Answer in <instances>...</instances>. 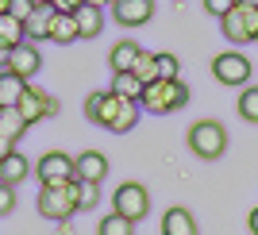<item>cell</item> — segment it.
Here are the masks:
<instances>
[{"label": "cell", "mask_w": 258, "mask_h": 235, "mask_svg": "<svg viewBox=\"0 0 258 235\" xmlns=\"http://www.w3.org/2000/svg\"><path fill=\"white\" fill-rule=\"evenodd\" d=\"M0 43L12 46V50H16L20 43H27V31H23V23L16 20V16H8V12L0 16Z\"/></svg>", "instance_id": "ffe728a7"}, {"label": "cell", "mask_w": 258, "mask_h": 235, "mask_svg": "<svg viewBox=\"0 0 258 235\" xmlns=\"http://www.w3.org/2000/svg\"><path fill=\"white\" fill-rule=\"evenodd\" d=\"M74 166H77V173H74V182H93V185H100L108 178V154H100V150H81L74 158Z\"/></svg>", "instance_id": "30bf717a"}, {"label": "cell", "mask_w": 258, "mask_h": 235, "mask_svg": "<svg viewBox=\"0 0 258 235\" xmlns=\"http://www.w3.org/2000/svg\"><path fill=\"white\" fill-rule=\"evenodd\" d=\"M89 0H50L54 12H62V16H77V8H85Z\"/></svg>", "instance_id": "4dcf8cb0"}, {"label": "cell", "mask_w": 258, "mask_h": 235, "mask_svg": "<svg viewBox=\"0 0 258 235\" xmlns=\"http://www.w3.org/2000/svg\"><path fill=\"white\" fill-rule=\"evenodd\" d=\"M112 16H116L119 27H143V23H151V16H154V0H116V4H112Z\"/></svg>", "instance_id": "9c48e42d"}, {"label": "cell", "mask_w": 258, "mask_h": 235, "mask_svg": "<svg viewBox=\"0 0 258 235\" xmlns=\"http://www.w3.org/2000/svg\"><path fill=\"white\" fill-rule=\"evenodd\" d=\"M8 70L16 77H23V81L35 77L39 70H43V54H39V46H35V43H20L16 50H12V58H8Z\"/></svg>", "instance_id": "8fae6325"}, {"label": "cell", "mask_w": 258, "mask_h": 235, "mask_svg": "<svg viewBox=\"0 0 258 235\" xmlns=\"http://www.w3.org/2000/svg\"><path fill=\"white\" fill-rule=\"evenodd\" d=\"M250 74H254V70H250V58L239 54V50H224V54L212 58V77L227 89H247Z\"/></svg>", "instance_id": "277c9868"}, {"label": "cell", "mask_w": 258, "mask_h": 235, "mask_svg": "<svg viewBox=\"0 0 258 235\" xmlns=\"http://www.w3.org/2000/svg\"><path fill=\"white\" fill-rule=\"evenodd\" d=\"M39 4H50V0H39Z\"/></svg>", "instance_id": "f35d334b"}, {"label": "cell", "mask_w": 258, "mask_h": 235, "mask_svg": "<svg viewBox=\"0 0 258 235\" xmlns=\"http://www.w3.org/2000/svg\"><path fill=\"white\" fill-rule=\"evenodd\" d=\"M74 193H77V212L97 208V201H100V185H93V182H74Z\"/></svg>", "instance_id": "cb8c5ba5"}, {"label": "cell", "mask_w": 258, "mask_h": 235, "mask_svg": "<svg viewBox=\"0 0 258 235\" xmlns=\"http://www.w3.org/2000/svg\"><path fill=\"white\" fill-rule=\"evenodd\" d=\"M162 235H201L197 216L189 212V208H166V216H162Z\"/></svg>", "instance_id": "4fadbf2b"}, {"label": "cell", "mask_w": 258, "mask_h": 235, "mask_svg": "<svg viewBox=\"0 0 258 235\" xmlns=\"http://www.w3.org/2000/svg\"><path fill=\"white\" fill-rule=\"evenodd\" d=\"M239 116L247 124H258V85H247L239 93Z\"/></svg>", "instance_id": "484cf974"}, {"label": "cell", "mask_w": 258, "mask_h": 235, "mask_svg": "<svg viewBox=\"0 0 258 235\" xmlns=\"http://www.w3.org/2000/svg\"><path fill=\"white\" fill-rule=\"evenodd\" d=\"M254 43H258V35H254Z\"/></svg>", "instance_id": "ab89813d"}, {"label": "cell", "mask_w": 258, "mask_h": 235, "mask_svg": "<svg viewBox=\"0 0 258 235\" xmlns=\"http://www.w3.org/2000/svg\"><path fill=\"white\" fill-rule=\"evenodd\" d=\"M50 20H54V8H50V4H39V8L31 12V20L23 23L27 43H46V35H50Z\"/></svg>", "instance_id": "e0dca14e"}, {"label": "cell", "mask_w": 258, "mask_h": 235, "mask_svg": "<svg viewBox=\"0 0 258 235\" xmlns=\"http://www.w3.org/2000/svg\"><path fill=\"white\" fill-rule=\"evenodd\" d=\"M247 227H250V235H258V208H250V216H247Z\"/></svg>", "instance_id": "836d02e7"}, {"label": "cell", "mask_w": 258, "mask_h": 235, "mask_svg": "<svg viewBox=\"0 0 258 235\" xmlns=\"http://www.w3.org/2000/svg\"><path fill=\"white\" fill-rule=\"evenodd\" d=\"M81 35H77V20L74 16H62V12H54L50 20V35H46V43H58V46H70L77 43Z\"/></svg>", "instance_id": "ac0fdd59"}, {"label": "cell", "mask_w": 258, "mask_h": 235, "mask_svg": "<svg viewBox=\"0 0 258 235\" xmlns=\"http://www.w3.org/2000/svg\"><path fill=\"white\" fill-rule=\"evenodd\" d=\"M112 212L123 216V220H131V224H139L143 216L151 212V193H147V185L123 182L116 189V197H112Z\"/></svg>", "instance_id": "5b68a950"}, {"label": "cell", "mask_w": 258, "mask_h": 235, "mask_svg": "<svg viewBox=\"0 0 258 235\" xmlns=\"http://www.w3.org/2000/svg\"><path fill=\"white\" fill-rule=\"evenodd\" d=\"M77 35L81 39H97L100 31H104V8H97V4H85V8H77Z\"/></svg>", "instance_id": "2e32d148"}, {"label": "cell", "mask_w": 258, "mask_h": 235, "mask_svg": "<svg viewBox=\"0 0 258 235\" xmlns=\"http://www.w3.org/2000/svg\"><path fill=\"white\" fill-rule=\"evenodd\" d=\"M12 212H16V189L0 182V216H12Z\"/></svg>", "instance_id": "f546056e"}, {"label": "cell", "mask_w": 258, "mask_h": 235, "mask_svg": "<svg viewBox=\"0 0 258 235\" xmlns=\"http://www.w3.org/2000/svg\"><path fill=\"white\" fill-rule=\"evenodd\" d=\"M12 150H16V143H12V139H4V135H0V162H4V158H8V154H12Z\"/></svg>", "instance_id": "d6a6232c"}, {"label": "cell", "mask_w": 258, "mask_h": 235, "mask_svg": "<svg viewBox=\"0 0 258 235\" xmlns=\"http://www.w3.org/2000/svg\"><path fill=\"white\" fill-rule=\"evenodd\" d=\"M220 31H224L227 43H254V35L247 27V16H243V4H235L227 16H220Z\"/></svg>", "instance_id": "7c38bea8"}, {"label": "cell", "mask_w": 258, "mask_h": 235, "mask_svg": "<svg viewBox=\"0 0 258 235\" xmlns=\"http://www.w3.org/2000/svg\"><path fill=\"white\" fill-rule=\"evenodd\" d=\"M89 4H97V8H112L116 0H89Z\"/></svg>", "instance_id": "d590c367"}, {"label": "cell", "mask_w": 258, "mask_h": 235, "mask_svg": "<svg viewBox=\"0 0 258 235\" xmlns=\"http://www.w3.org/2000/svg\"><path fill=\"white\" fill-rule=\"evenodd\" d=\"M23 93H27V81L16 77L12 70H0V108H16Z\"/></svg>", "instance_id": "d6986e66"}, {"label": "cell", "mask_w": 258, "mask_h": 235, "mask_svg": "<svg viewBox=\"0 0 258 235\" xmlns=\"http://www.w3.org/2000/svg\"><path fill=\"white\" fill-rule=\"evenodd\" d=\"M8 58H12V46L0 43V70H8Z\"/></svg>", "instance_id": "e575fe53"}, {"label": "cell", "mask_w": 258, "mask_h": 235, "mask_svg": "<svg viewBox=\"0 0 258 235\" xmlns=\"http://www.w3.org/2000/svg\"><path fill=\"white\" fill-rule=\"evenodd\" d=\"M143 54L139 43H131V39H119V43H112V50H108V66H112V74H131V66H135V58Z\"/></svg>", "instance_id": "5bb4252c"}, {"label": "cell", "mask_w": 258, "mask_h": 235, "mask_svg": "<svg viewBox=\"0 0 258 235\" xmlns=\"http://www.w3.org/2000/svg\"><path fill=\"white\" fill-rule=\"evenodd\" d=\"M154 70L162 81H177L181 77V58L177 54H154Z\"/></svg>", "instance_id": "d4e9b609"}, {"label": "cell", "mask_w": 258, "mask_h": 235, "mask_svg": "<svg viewBox=\"0 0 258 235\" xmlns=\"http://www.w3.org/2000/svg\"><path fill=\"white\" fill-rule=\"evenodd\" d=\"M139 124V100H123L119 104V112H116V120H112V128L108 131H116V135H123V131H131Z\"/></svg>", "instance_id": "7402d4cb"}, {"label": "cell", "mask_w": 258, "mask_h": 235, "mask_svg": "<svg viewBox=\"0 0 258 235\" xmlns=\"http://www.w3.org/2000/svg\"><path fill=\"white\" fill-rule=\"evenodd\" d=\"M119 104H123V96H116L112 89H100V93H89L85 100V116L97 124V128H112V120H116Z\"/></svg>", "instance_id": "ba28073f"}, {"label": "cell", "mask_w": 258, "mask_h": 235, "mask_svg": "<svg viewBox=\"0 0 258 235\" xmlns=\"http://www.w3.org/2000/svg\"><path fill=\"white\" fill-rule=\"evenodd\" d=\"M74 212H77L74 182H70V185H43V189H39V216H43V220L66 224Z\"/></svg>", "instance_id": "3957f363"}, {"label": "cell", "mask_w": 258, "mask_h": 235, "mask_svg": "<svg viewBox=\"0 0 258 235\" xmlns=\"http://www.w3.org/2000/svg\"><path fill=\"white\" fill-rule=\"evenodd\" d=\"M16 112H20L23 124L31 128V124H39V120H54V116H58V100H54L50 93H43V89H31V85H27V93L20 96Z\"/></svg>", "instance_id": "52a82bcc"}, {"label": "cell", "mask_w": 258, "mask_h": 235, "mask_svg": "<svg viewBox=\"0 0 258 235\" xmlns=\"http://www.w3.org/2000/svg\"><path fill=\"white\" fill-rule=\"evenodd\" d=\"M31 170H35L31 162L23 158L20 150H12L8 158L0 162V182H4V185H12V189H16V185H20V182H27V178H31Z\"/></svg>", "instance_id": "9a60e30c"}, {"label": "cell", "mask_w": 258, "mask_h": 235, "mask_svg": "<svg viewBox=\"0 0 258 235\" xmlns=\"http://www.w3.org/2000/svg\"><path fill=\"white\" fill-rule=\"evenodd\" d=\"M235 4H247V8H258V0H235Z\"/></svg>", "instance_id": "8d00e7d4"}, {"label": "cell", "mask_w": 258, "mask_h": 235, "mask_svg": "<svg viewBox=\"0 0 258 235\" xmlns=\"http://www.w3.org/2000/svg\"><path fill=\"white\" fill-rule=\"evenodd\" d=\"M8 4H12V0H0V16H4V12H8Z\"/></svg>", "instance_id": "74e56055"}, {"label": "cell", "mask_w": 258, "mask_h": 235, "mask_svg": "<svg viewBox=\"0 0 258 235\" xmlns=\"http://www.w3.org/2000/svg\"><path fill=\"white\" fill-rule=\"evenodd\" d=\"M23 131H27V124H23V116L20 112H16V108H0V135H4V139H20Z\"/></svg>", "instance_id": "603a6c76"}, {"label": "cell", "mask_w": 258, "mask_h": 235, "mask_svg": "<svg viewBox=\"0 0 258 235\" xmlns=\"http://www.w3.org/2000/svg\"><path fill=\"white\" fill-rule=\"evenodd\" d=\"M189 104V85H185L181 77L177 81H151V85H143V96H139V108L154 112V116H166V112H177V108Z\"/></svg>", "instance_id": "6da1fadb"}, {"label": "cell", "mask_w": 258, "mask_h": 235, "mask_svg": "<svg viewBox=\"0 0 258 235\" xmlns=\"http://www.w3.org/2000/svg\"><path fill=\"white\" fill-rule=\"evenodd\" d=\"M97 235H135V224L112 212V216H104V220L97 224Z\"/></svg>", "instance_id": "4316f807"}, {"label": "cell", "mask_w": 258, "mask_h": 235, "mask_svg": "<svg viewBox=\"0 0 258 235\" xmlns=\"http://www.w3.org/2000/svg\"><path fill=\"white\" fill-rule=\"evenodd\" d=\"M189 150H193L197 158H205V162L224 158V150H227V128L220 124V120H197L193 128H189Z\"/></svg>", "instance_id": "7a4b0ae2"}, {"label": "cell", "mask_w": 258, "mask_h": 235, "mask_svg": "<svg viewBox=\"0 0 258 235\" xmlns=\"http://www.w3.org/2000/svg\"><path fill=\"white\" fill-rule=\"evenodd\" d=\"M35 8H39V0H12V4H8V16H16L20 23H27Z\"/></svg>", "instance_id": "f1b7e54d"}, {"label": "cell", "mask_w": 258, "mask_h": 235, "mask_svg": "<svg viewBox=\"0 0 258 235\" xmlns=\"http://www.w3.org/2000/svg\"><path fill=\"white\" fill-rule=\"evenodd\" d=\"M112 93L123 100H139L143 96V81L135 74H112Z\"/></svg>", "instance_id": "44dd1931"}, {"label": "cell", "mask_w": 258, "mask_h": 235, "mask_svg": "<svg viewBox=\"0 0 258 235\" xmlns=\"http://www.w3.org/2000/svg\"><path fill=\"white\" fill-rule=\"evenodd\" d=\"M131 74L139 77L143 85H151V81H158V70H154V54H151V50H143L139 58H135V66H131Z\"/></svg>", "instance_id": "83f0119b"}, {"label": "cell", "mask_w": 258, "mask_h": 235, "mask_svg": "<svg viewBox=\"0 0 258 235\" xmlns=\"http://www.w3.org/2000/svg\"><path fill=\"white\" fill-rule=\"evenodd\" d=\"M231 8H235V0H205V12H208V16H216V20L227 16Z\"/></svg>", "instance_id": "1f68e13d"}, {"label": "cell", "mask_w": 258, "mask_h": 235, "mask_svg": "<svg viewBox=\"0 0 258 235\" xmlns=\"http://www.w3.org/2000/svg\"><path fill=\"white\" fill-rule=\"evenodd\" d=\"M35 173H39V182L43 185H70L74 182V154H66V150H46L43 158L35 162Z\"/></svg>", "instance_id": "8992f818"}]
</instances>
